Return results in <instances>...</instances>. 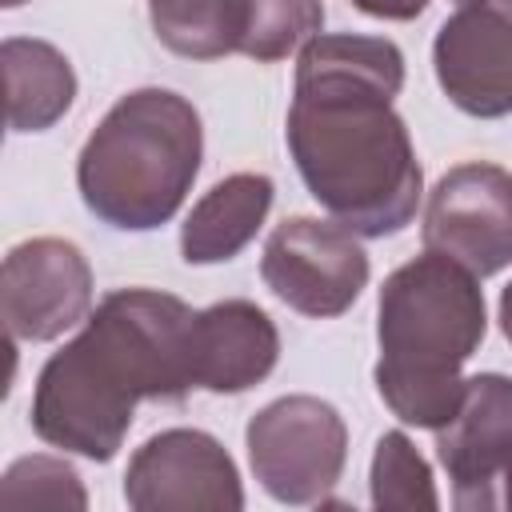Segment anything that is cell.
<instances>
[{
    "label": "cell",
    "mask_w": 512,
    "mask_h": 512,
    "mask_svg": "<svg viewBox=\"0 0 512 512\" xmlns=\"http://www.w3.org/2000/svg\"><path fill=\"white\" fill-rule=\"evenodd\" d=\"M280 356V332L252 300H220L196 312L192 376L204 392H244L260 384Z\"/></svg>",
    "instance_id": "obj_12"
},
{
    "label": "cell",
    "mask_w": 512,
    "mask_h": 512,
    "mask_svg": "<svg viewBox=\"0 0 512 512\" xmlns=\"http://www.w3.org/2000/svg\"><path fill=\"white\" fill-rule=\"evenodd\" d=\"M204 156L200 112L168 88L120 96L76 160L92 216L120 232H148L176 216Z\"/></svg>",
    "instance_id": "obj_4"
},
{
    "label": "cell",
    "mask_w": 512,
    "mask_h": 512,
    "mask_svg": "<svg viewBox=\"0 0 512 512\" xmlns=\"http://www.w3.org/2000/svg\"><path fill=\"white\" fill-rule=\"evenodd\" d=\"M372 504L380 512H416L436 508V484L428 460L404 432H384L372 452Z\"/></svg>",
    "instance_id": "obj_16"
},
{
    "label": "cell",
    "mask_w": 512,
    "mask_h": 512,
    "mask_svg": "<svg viewBox=\"0 0 512 512\" xmlns=\"http://www.w3.org/2000/svg\"><path fill=\"white\" fill-rule=\"evenodd\" d=\"M432 68L444 96L480 120L512 112V0H468L436 32Z\"/></svg>",
    "instance_id": "obj_11"
},
{
    "label": "cell",
    "mask_w": 512,
    "mask_h": 512,
    "mask_svg": "<svg viewBox=\"0 0 512 512\" xmlns=\"http://www.w3.org/2000/svg\"><path fill=\"white\" fill-rule=\"evenodd\" d=\"M152 32L188 60H220L244 48L248 0H152Z\"/></svg>",
    "instance_id": "obj_15"
},
{
    "label": "cell",
    "mask_w": 512,
    "mask_h": 512,
    "mask_svg": "<svg viewBox=\"0 0 512 512\" xmlns=\"http://www.w3.org/2000/svg\"><path fill=\"white\" fill-rule=\"evenodd\" d=\"M272 208V180L264 172H236L212 184L180 228V252L188 264L232 260L264 224Z\"/></svg>",
    "instance_id": "obj_13"
},
{
    "label": "cell",
    "mask_w": 512,
    "mask_h": 512,
    "mask_svg": "<svg viewBox=\"0 0 512 512\" xmlns=\"http://www.w3.org/2000/svg\"><path fill=\"white\" fill-rule=\"evenodd\" d=\"M456 4H468V0H456Z\"/></svg>",
    "instance_id": "obj_22"
},
{
    "label": "cell",
    "mask_w": 512,
    "mask_h": 512,
    "mask_svg": "<svg viewBox=\"0 0 512 512\" xmlns=\"http://www.w3.org/2000/svg\"><path fill=\"white\" fill-rule=\"evenodd\" d=\"M424 248L452 256L472 276L512 264V172L488 160L448 168L428 192Z\"/></svg>",
    "instance_id": "obj_8"
},
{
    "label": "cell",
    "mask_w": 512,
    "mask_h": 512,
    "mask_svg": "<svg viewBox=\"0 0 512 512\" xmlns=\"http://www.w3.org/2000/svg\"><path fill=\"white\" fill-rule=\"evenodd\" d=\"M404 52L384 36L332 32L300 48L288 108V152L312 200L356 236L412 224L424 172L408 124L392 108Z\"/></svg>",
    "instance_id": "obj_1"
},
{
    "label": "cell",
    "mask_w": 512,
    "mask_h": 512,
    "mask_svg": "<svg viewBox=\"0 0 512 512\" xmlns=\"http://www.w3.org/2000/svg\"><path fill=\"white\" fill-rule=\"evenodd\" d=\"M352 4L380 20H416L428 8V0H352Z\"/></svg>",
    "instance_id": "obj_19"
},
{
    "label": "cell",
    "mask_w": 512,
    "mask_h": 512,
    "mask_svg": "<svg viewBox=\"0 0 512 512\" xmlns=\"http://www.w3.org/2000/svg\"><path fill=\"white\" fill-rule=\"evenodd\" d=\"M436 456L460 512H512V376H468L456 416L436 428Z\"/></svg>",
    "instance_id": "obj_7"
},
{
    "label": "cell",
    "mask_w": 512,
    "mask_h": 512,
    "mask_svg": "<svg viewBox=\"0 0 512 512\" xmlns=\"http://www.w3.org/2000/svg\"><path fill=\"white\" fill-rule=\"evenodd\" d=\"M248 460L260 488L280 504L324 500L348 460L344 416L320 396H280L248 420Z\"/></svg>",
    "instance_id": "obj_5"
},
{
    "label": "cell",
    "mask_w": 512,
    "mask_h": 512,
    "mask_svg": "<svg viewBox=\"0 0 512 512\" xmlns=\"http://www.w3.org/2000/svg\"><path fill=\"white\" fill-rule=\"evenodd\" d=\"M136 512H236L244 488L224 444L200 428H168L136 448L124 472Z\"/></svg>",
    "instance_id": "obj_9"
},
{
    "label": "cell",
    "mask_w": 512,
    "mask_h": 512,
    "mask_svg": "<svg viewBox=\"0 0 512 512\" xmlns=\"http://www.w3.org/2000/svg\"><path fill=\"white\" fill-rule=\"evenodd\" d=\"M500 328H504V336L512 344V284L500 292Z\"/></svg>",
    "instance_id": "obj_20"
},
{
    "label": "cell",
    "mask_w": 512,
    "mask_h": 512,
    "mask_svg": "<svg viewBox=\"0 0 512 512\" xmlns=\"http://www.w3.org/2000/svg\"><path fill=\"white\" fill-rule=\"evenodd\" d=\"M0 308L8 340L44 344L88 320L92 308V268L72 240L36 236L4 256Z\"/></svg>",
    "instance_id": "obj_10"
},
{
    "label": "cell",
    "mask_w": 512,
    "mask_h": 512,
    "mask_svg": "<svg viewBox=\"0 0 512 512\" xmlns=\"http://www.w3.org/2000/svg\"><path fill=\"white\" fill-rule=\"evenodd\" d=\"M20 4H24V0H4V8H20Z\"/></svg>",
    "instance_id": "obj_21"
},
{
    "label": "cell",
    "mask_w": 512,
    "mask_h": 512,
    "mask_svg": "<svg viewBox=\"0 0 512 512\" xmlns=\"http://www.w3.org/2000/svg\"><path fill=\"white\" fill-rule=\"evenodd\" d=\"M264 284L300 316H340L368 284V252L344 224L292 216L272 228L260 256Z\"/></svg>",
    "instance_id": "obj_6"
},
{
    "label": "cell",
    "mask_w": 512,
    "mask_h": 512,
    "mask_svg": "<svg viewBox=\"0 0 512 512\" xmlns=\"http://www.w3.org/2000/svg\"><path fill=\"white\" fill-rule=\"evenodd\" d=\"M196 312L156 288L108 292L36 376L32 432L64 452L112 460L140 400H184Z\"/></svg>",
    "instance_id": "obj_2"
},
{
    "label": "cell",
    "mask_w": 512,
    "mask_h": 512,
    "mask_svg": "<svg viewBox=\"0 0 512 512\" xmlns=\"http://www.w3.org/2000/svg\"><path fill=\"white\" fill-rule=\"evenodd\" d=\"M4 508H88V492L72 464L56 456H20L0 480Z\"/></svg>",
    "instance_id": "obj_18"
},
{
    "label": "cell",
    "mask_w": 512,
    "mask_h": 512,
    "mask_svg": "<svg viewBox=\"0 0 512 512\" xmlns=\"http://www.w3.org/2000/svg\"><path fill=\"white\" fill-rule=\"evenodd\" d=\"M320 28L324 0H248V32L240 52L256 64H272L316 40Z\"/></svg>",
    "instance_id": "obj_17"
},
{
    "label": "cell",
    "mask_w": 512,
    "mask_h": 512,
    "mask_svg": "<svg viewBox=\"0 0 512 512\" xmlns=\"http://www.w3.org/2000/svg\"><path fill=\"white\" fill-rule=\"evenodd\" d=\"M484 328L480 276L432 248L400 264L380 288V360L372 372L392 416L432 432L444 428L464 400L460 368L480 348Z\"/></svg>",
    "instance_id": "obj_3"
},
{
    "label": "cell",
    "mask_w": 512,
    "mask_h": 512,
    "mask_svg": "<svg viewBox=\"0 0 512 512\" xmlns=\"http://www.w3.org/2000/svg\"><path fill=\"white\" fill-rule=\"evenodd\" d=\"M0 60H4L12 132H44L72 108L76 72L60 48H52L48 40L8 36L0 48Z\"/></svg>",
    "instance_id": "obj_14"
}]
</instances>
